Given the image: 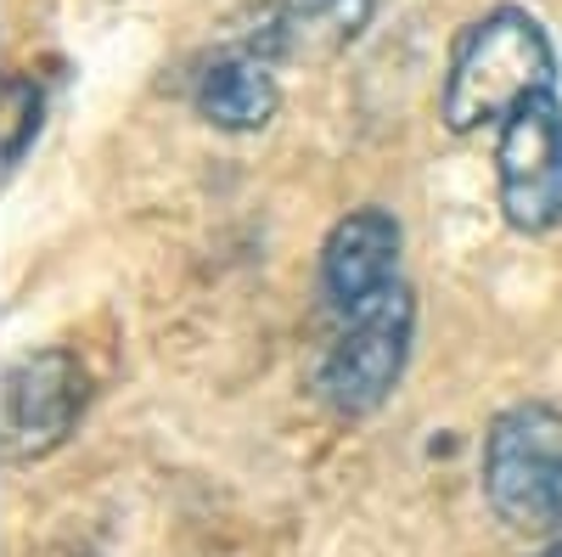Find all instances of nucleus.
Returning a JSON list of instances; mask_svg holds the SVG:
<instances>
[{
    "label": "nucleus",
    "instance_id": "1a4fd4ad",
    "mask_svg": "<svg viewBox=\"0 0 562 557\" xmlns=\"http://www.w3.org/2000/svg\"><path fill=\"white\" fill-rule=\"evenodd\" d=\"M45 130V90L29 74L7 79V135H0V158H7V175H18V164L34 153Z\"/></svg>",
    "mask_w": 562,
    "mask_h": 557
},
{
    "label": "nucleus",
    "instance_id": "20e7f679",
    "mask_svg": "<svg viewBox=\"0 0 562 557\" xmlns=\"http://www.w3.org/2000/svg\"><path fill=\"white\" fill-rule=\"evenodd\" d=\"M495 175H501L506 225L529 231V237L562 225V102H557V90L524 102L501 124Z\"/></svg>",
    "mask_w": 562,
    "mask_h": 557
},
{
    "label": "nucleus",
    "instance_id": "39448f33",
    "mask_svg": "<svg viewBox=\"0 0 562 557\" xmlns=\"http://www.w3.org/2000/svg\"><path fill=\"white\" fill-rule=\"evenodd\" d=\"M90 405V378L68 349H34L7 371V461L34 468L57 456Z\"/></svg>",
    "mask_w": 562,
    "mask_h": 557
},
{
    "label": "nucleus",
    "instance_id": "6e6552de",
    "mask_svg": "<svg viewBox=\"0 0 562 557\" xmlns=\"http://www.w3.org/2000/svg\"><path fill=\"white\" fill-rule=\"evenodd\" d=\"M276 63H265L259 52L231 40L220 57H209L192 79V108L203 124L225 130V135H254L276 119L281 108V85L270 74Z\"/></svg>",
    "mask_w": 562,
    "mask_h": 557
},
{
    "label": "nucleus",
    "instance_id": "423d86ee",
    "mask_svg": "<svg viewBox=\"0 0 562 557\" xmlns=\"http://www.w3.org/2000/svg\"><path fill=\"white\" fill-rule=\"evenodd\" d=\"M400 248H405V231L389 209L366 203L355 214H344L321 243V299L333 315H355L371 299H383L400 282Z\"/></svg>",
    "mask_w": 562,
    "mask_h": 557
},
{
    "label": "nucleus",
    "instance_id": "9b49d317",
    "mask_svg": "<svg viewBox=\"0 0 562 557\" xmlns=\"http://www.w3.org/2000/svg\"><path fill=\"white\" fill-rule=\"evenodd\" d=\"M79 557H102V552H79Z\"/></svg>",
    "mask_w": 562,
    "mask_h": 557
},
{
    "label": "nucleus",
    "instance_id": "7ed1b4c3",
    "mask_svg": "<svg viewBox=\"0 0 562 557\" xmlns=\"http://www.w3.org/2000/svg\"><path fill=\"white\" fill-rule=\"evenodd\" d=\"M416 338V299L405 282H394L383 299H371L355 315H338L333 344L315 360V394L338 416H371L405 378Z\"/></svg>",
    "mask_w": 562,
    "mask_h": 557
},
{
    "label": "nucleus",
    "instance_id": "f257e3e1",
    "mask_svg": "<svg viewBox=\"0 0 562 557\" xmlns=\"http://www.w3.org/2000/svg\"><path fill=\"white\" fill-rule=\"evenodd\" d=\"M557 90V57L546 29L524 7H495L473 29H461L445 90H439V113L456 135H473L484 124H506L524 102L551 97Z\"/></svg>",
    "mask_w": 562,
    "mask_h": 557
},
{
    "label": "nucleus",
    "instance_id": "9d476101",
    "mask_svg": "<svg viewBox=\"0 0 562 557\" xmlns=\"http://www.w3.org/2000/svg\"><path fill=\"white\" fill-rule=\"evenodd\" d=\"M540 557H562V546H551V552H540Z\"/></svg>",
    "mask_w": 562,
    "mask_h": 557
},
{
    "label": "nucleus",
    "instance_id": "0eeeda50",
    "mask_svg": "<svg viewBox=\"0 0 562 557\" xmlns=\"http://www.w3.org/2000/svg\"><path fill=\"white\" fill-rule=\"evenodd\" d=\"M378 0H259V12L237 29V45L265 63H333L371 29Z\"/></svg>",
    "mask_w": 562,
    "mask_h": 557
},
{
    "label": "nucleus",
    "instance_id": "f03ea898",
    "mask_svg": "<svg viewBox=\"0 0 562 557\" xmlns=\"http://www.w3.org/2000/svg\"><path fill=\"white\" fill-rule=\"evenodd\" d=\"M484 501L518 535L562 530V411L524 400L484 434Z\"/></svg>",
    "mask_w": 562,
    "mask_h": 557
}]
</instances>
